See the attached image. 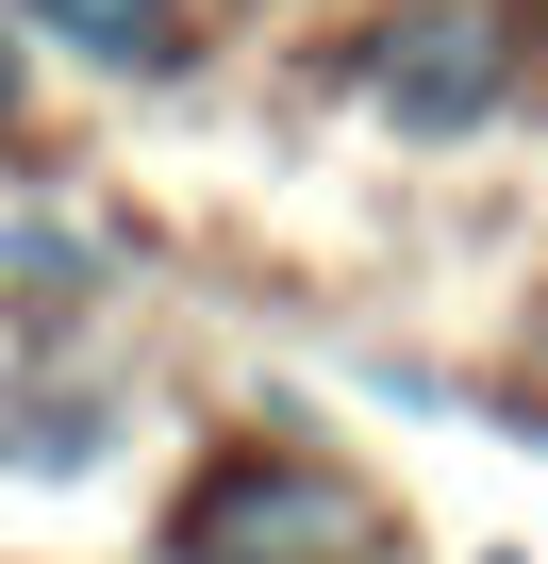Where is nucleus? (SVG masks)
Listing matches in <instances>:
<instances>
[{"mask_svg":"<svg viewBox=\"0 0 548 564\" xmlns=\"http://www.w3.org/2000/svg\"><path fill=\"white\" fill-rule=\"evenodd\" d=\"M350 547H366V498L300 448H233L183 498V564H350Z\"/></svg>","mask_w":548,"mask_h":564,"instance_id":"obj_1","label":"nucleus"},{"mask_svg":"<svg viewBox=\"0 0 548 564\" xmlns=\"http://www.w3.org/2000/svg\"><path fill=\"white\" fill-rule=\"evenodd\" d=\"M366 100H383L399 133H465V117L498 100V18H482V0H416V18L366 51Z\"/></svg>","mask_w":548,"mask_h":564,"instance_id":"obj_2","label":"nucleus"},{"mask_svg":"<svg viewBox=\"0 0 548 564\" xmlns=\"http://www.w3.org/2000/svg\"><path fill=\"white\" fill-rule=\"evenodd\" d=\"M34 18L67 51H100V67H166V18H183V0H34Z\"/></svg>","mask_w":548,"mask_h":564,"instance_id":"obj_3","label":"nucleus"},{"mask_svg":"<svg viewBox=\"0 0 548 564\" xmlns=\"http://www.w3.org/2000/svg\"><path fill=\"white\" fill-rule=\"evenodd\" d=\"M84 432H100V399H18L0 415V465H84Z\"/></svg>","mask_w":548,"mask_h":564,"instance_id":"obj_4","label":"nucleus"},{"mask_svg":"<svg viewBox=\"0 0 548 564\" xmlns=\"http://www.w3.org/2000/svg\"><path fill=\"white\" fill-rule=\"evenodd\" d=\"M18 282H34V300H51V282H67V300H84V282H100V249H84V232H51V216H34V232H18Z\"/></svg>","mask_w":548,"mask_h":564,"instance_id":"obj_5","label":"nucleus"},{"mask_svg":"<svg viewBox=\"0 0 548 564\" xmlns=\"http://www.w3.org/2000/svg\"><path fill=\"white\" fill-rule=\"evenodd\" d=\"M0 133H18V34H0Z\"/></svg>","mask_w":548,"mask_h":564,"instance_id":"obj_6","label":"nucleus"}]
</instances>
